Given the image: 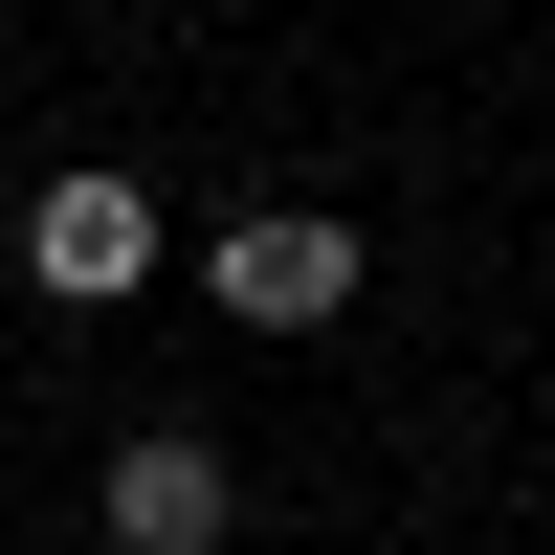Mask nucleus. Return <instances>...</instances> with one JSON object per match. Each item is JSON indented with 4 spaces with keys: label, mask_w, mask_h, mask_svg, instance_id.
<instances>
[{
    "label": "nucleus",
    "mask_w": 555,
    "mask_h": 555,
    "mask_svg": "<svg viewBox=\"0 0 555 555\" xmlns=\"http://www.w3.org/2000/svg\"><path fill=\"white\" fill-rule=\"evenodd\" d=\"M222 512H245V489H222L201 423H133L112 444V555H222Z\"/></svg>",
    "instance_id": "f03ea898"
},
{
    "label": "nucleus",
    "mask_w": 555,
    "mask_h": 555,
    "mask_svg": "<svg viewBox=\"0 0 555 555\" xmlns=\"http://www.w3.org/2000/svg\"><path fill=\"white\" fill-rule=\"evenodd\" d=\"M222 311H245V334H334L356 311V222H311V201L222 222Z\"/></svg>",
    "instance_id": "f257e3e1"
},
{
    "label": "nucleus",
    "mask_w": 555,
    "mask_h": 555,
    "mask_svg": "<svg viewBox=\"0 0 555 555\" xmlns=\"http://www.w3.org/2000/svg\"><path fill=\"white\" fill-rule=\"evenodd\" d=\"M23 267H44L67 311H112L133 267H156V201H133V178H44V201H23Z\"/></svg>",
    "instance_id": "7ed1b4c3"
}]
</instances>
